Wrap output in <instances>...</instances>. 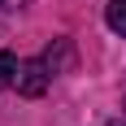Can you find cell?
<instances>
[{
  "instance_id": "6da1fadb",
  "label": "cell",
  "mask_w": 126,
  "mask_h": 126,
  "mask_svg": "<svg viewBox=\"0 0 126 126\" xmlns=\"http://www.w3.org/2000/svg\"><path fill=\"white\" fill-rule=\"evenodd\" d=\"M48 61H26L22 70H17V91L22 96H44V87H48Z\"/></svg>"
},
{
  "instance_id": "7a4b0ae2",
  "label": "cell",
  "mask_w": 126,
  "mask_h": 126,
  "mask_svg": "<svg viewBox=\"0 0 126 126\" xmlns=\"http://www.w3.org/2000/svg\"><path fill=\"white\" fill-rule=\"evenodd\" d=\"M17 70H22V65H17L13 52H0V87H13V83H17Z\"/></svg>"
},
{
  "instance_id": "3957f363",
  "label": "cell",
  "mask_w": 126,
  "mask_h": 126,
  "mask_svg": "<svg viewBox=\"0 0 126 126\" xmlns=\"http://www.w3.org/2000/svg\"><path fill=\"white\" fill-rule=\"evenodd\" d=\"M104 17H109V26H113L117 35H126V0H109Z\"/></svg>"
},
{
  "instance_id": "277c9868",
  "label": "cell",
  "mask_w": 126,
  "mask_h": 126,
  "mask_svg": "<svg viewBox=\"0 0 126 126\" xmlns=\"http://www.w3.org/2000/svg\"><path fill=\"white\" fill-rule=\"evenodd\" d=\"M113 126H122V122H113Z\"/></svg>"
}]
</instances>
